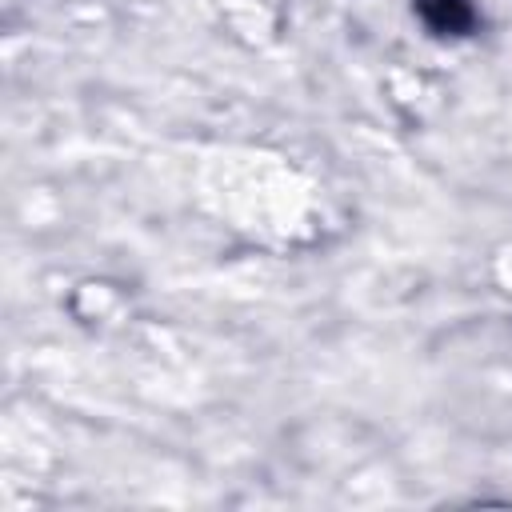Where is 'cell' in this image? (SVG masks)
I'll return each instance as SVG.
<instances>
[{
	"instance_id": "1",
	"label": "cell",
	"mask_w": 512,
	"mask_h": 512,
	"mask_svg": "<svg viewBox=\"0 0 512 512\" xmlns=\"http://www.w3.org/2000/svg\"><path fill=\"white\" fill-rule=\"evenodd\" d=\"M416 16L436 36H472L480 20L472 0H416Z\"/></svg>"
}]
</instances>
